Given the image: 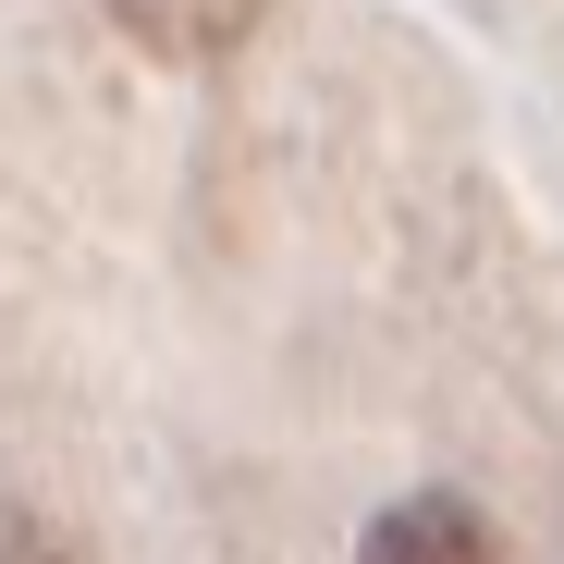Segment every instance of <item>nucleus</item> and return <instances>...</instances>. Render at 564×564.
Here are the masks:
<instances>
[{"label": "nucleus", "instance_id": "nucleus-1", "mask_svg": "<svg viewBox=\"0 0 564 564\" xmlns=\"http://www.w3.org/2000/svg\"><path fill=\"white\" fill-rule=\"evenodd\" d=\"M356 564H516V552H503V528L466 503V491H405V503L368 516Z\"/></svg>", "mask_w": 564, "mask_h": 564}, {"label": "nucleus", "instance_id": "nucleus-3", "mask_svg": "<svg viewBox=\"0 0 564 564\" xmlns=\"http://www.w3.org/2000/svg\"><path fill=\"white\" fill-rule=\"evenodd\" d=\"M0 564H86V540L50 503H0Z\"/></svg>", "mask_w": 564, "mask_h": 564}, {"label": "nucleus", "instance_id": "nucleus-2", "mask_svg": "<svg viewBox=\"0 0 564 564\" xmlns=\"http://www.w3.org/2000/svg\"><path fill=\"white\" fill-rule=\"evenodd\" d=\"M99 13H111L148 62H234V50L270 25V0H99Z\"/></svg>", "mask_w": 564, "mask_h": 564}]
</instances>
